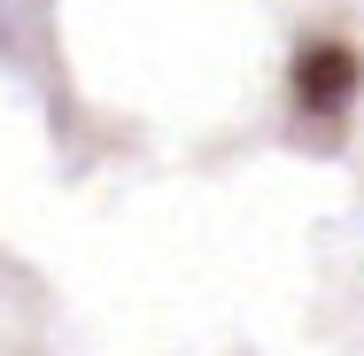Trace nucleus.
Returning a JSON list of instances; mask_svg holds the SVG:
<instances>
[{
  "instance_id": "obj_1",
  "label": "nucleus",
  "mask_w": 364,
  "mask_h": 356,
  "mask_svg": "<svg viewBox=\"0 0 364 356\" xmlns=\"http://www.w3.org/2000/svg\"><path fill=\"white\" fill-rule=\"evenodd\" d=\"M341 85H349V55H341V47L302 55V101H333Z\"/></svg>"
}]
</instances>
